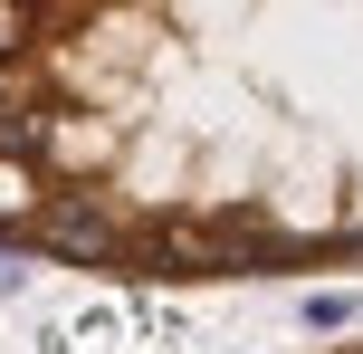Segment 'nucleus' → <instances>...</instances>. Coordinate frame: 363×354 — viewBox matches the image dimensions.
Returning a JSON list of instances; mask_svg holds the SVG:
<instances>
[{"label":"nucleus","instance_id":"1","mask_svg":"<svg viewBox=\"0 0 363 354\" xmlns=\"http://www.w3.org/2000/svg\"><path fill=\"white\" fill-rule=\"evenodd\" d=\"M296 316H306V336H345V326L363 316V297H354V287H315Z\"/></svg>","mask_w":363,"mask_h":354},{"label":"nucleus","instance_id":"2","mask_svg":"<svg viewBox=\"0 0 363 354\" xmlns=\"http://www.w3.org/2000/svg\"><path fill=\"white\" fill-rule=\"evenodd\" d=\"M19 287H29V259H10V249H0V297H19Z\"/></svg>","mask_w":363,"mask_h":354}]
</instances>
